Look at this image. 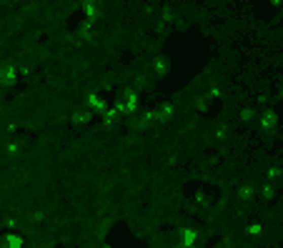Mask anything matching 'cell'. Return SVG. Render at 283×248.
Instances as JSON below:
<instances>
[{
	"label": "cell",
	"mask_w": 283,
	"mask_h": 248,
	"mask_svg": "<svg viewBox=\"0 0 283 248\" xmlns=\"http://www.w3.org/2000/svg\"><path fill=\"white\" fill-rule=\"evenodd\" d=\"M18 76H20V70H18V65L13 60H3L0 63V88L15 85L18 83Z\"/></svg>",
	"instance_id": "6da1fadb"
},
{
	"label": "cell",
	"mask_w": 283,
	"mask_h": 248,
	"mask_svg": "<svg viewBox=\"0 0 283 248\" xmlns=\"http://www.w3.org/2000/svg\"><path fill=\"white\" fill-rule=\"evenodd\" d=\"M105 103H108V100H105V95H103L100 90H90V93L85 95V103H83V105H85L93 116H100V113L108 108Z\"/></svg>",
	"instance_id": "7a4b0ae2"
},
{
	"label": "cell",
	"mask_w": 283,
	"mask_h": 248,
	"mask_svg": "<svg viewBox=\"0 0 283 248\" xmlns=\"http://www.w3.org/2000/svg\"><path fill=\"white\" fill-rule=\"evenodd\" d=\"M256 123L261 125V130H273L276 123H278V113L273 108H266L263 113H258V121Z\"/></svg>",
	"instance_id": "3957f363"
},
{
	"label": "cell",
	"mask_w": 283,
	"mask_h": 248,
	"mask_svg": "<svg viewBox=\"0 0 283 248\" xmlns=\"http://www.w3.org/2000/svg\"><path fill=\"white\" fill-rule=\"evenodd\" d=\"M243 233H245L248 238H256V236H261V233H263V226H261L258 221H251V223H245V226H243Z\"/></svg>",
	"instance_id": "277c9868"
},
{
	"label": "cell",
	"mask_w": 283,
	"mask_h": 248,
	"mask_svg": "<svg viewBox=\"0 0 283 248\" xmlns=\"http://www.w3.org/2000/svg\"><path fill=\"white\" fill-rule=\"evenodd\" d=\"M261 193H263L266 201H271V198H273V186H271V183H263V191H261Z\"/></svg>",
	"instance_id": "5b68a950"
},
{
	"label": "cell",
	"mask_w": 283,
	"mask_h": 248,
	"mask_svg": "<svg viewBox=\"0 0 283 248\" xmlns=\"http://www.w3.org/2000/svg\"><path fill=\"white\" fill-rule=\"evenodd\" d=\"M276 175H281V168H278V165H273V168L268 170V178H276Z\"/></svg>",
	"instance_id": "8992f818"
}]
</instances>
